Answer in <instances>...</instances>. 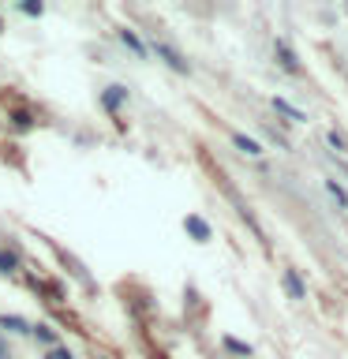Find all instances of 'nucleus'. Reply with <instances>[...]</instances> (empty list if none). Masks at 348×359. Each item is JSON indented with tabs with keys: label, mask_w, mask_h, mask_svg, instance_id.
Listing matches in <instances>:
<instances>
[{
	"label": "nucleus",
	"mask_w": 348,
	"mask_h": 359,
	"mask_svg": "<svg viewBox=\"0 0 348 359\" xmlns=\"http://www.w3.org/2000/svg\"><path fill=\"white\" fill-rule=\"evenodd\" d=\"M154 53H157V60H165L168 67H173V72H180V75H187V72H191V64H187L184 56H180V53L173 49V45L157 41V45H154Z\"/></svg>",
	"instance_id": "1"
},
{
	"label": "nucleus",
	"mask_w": 348,
	"mask_h": 359,
	"mask_svg": "<svg viewBox=\"0 0 348 359\" xmlns=\"http://www.w3.org/2000/svg\"><path fill=\"white\" fill-rule=\"evenodd\" d=\"M128 101V86H120V83H112L101 90V109L105 112H120V105Z\"/></svg>",
	"instance_id": "2"
},
{
	"label": "nucleus",
	"mask_w": 348,
	"mask_h": 359,
	"mask_svg": "<svg viewBox=\"0 0 348 359\" xmlns=\"http://www.w3.org/2000/svg\"><path fill=\"white\" fill-rule=\"evenodd\" d=\"M274 53H277V60H281V67H285V72H292V75L300 72V56L292 53V45H288L285 38H277V41H274Z\"/></svg>",
	"instance_id": "3"
},
{
	"label": "nucleus",
	"mask_w": 348,
	"mask_h": 359,
	"mask_svg": "<svg viewBox=\"0 0 348 359\" xmlns=\"http://www.w3.org/2000/svg\"><path fill=\"white\" fill-rule=\"evenodd\" d=\"M184 229L195 236L199 243H206V240H210V224L202 221V217H195V213H187V217H184Z\"/></svg>",
	"instance_id": "4"
},
{
	"label": "nucleus",
	"mask_w": 348,
	"mask_h": 359,
	"mask_svg": "<svg viewBox=\"0 0 348 359\" xmlns=\"http://www.w3.org/2000/svg\"><path fill=\"white\" fill-rule=\"evenodd\" d=\"M0 330L4 333H30V322L19 314H0Z\"/></svg>",
	"instance_id": "5"
},
{
	"label": "nucleus",
	"mask_w": 348,
	"mask_h": 359,
	"mask_svg": "<svg viewBox=\"0 0 348 359\" xmlns=\"http://www.w3.org/2000/svg\"><path fill=\"white\" fill-rule=\"evenodd\" d=\"M285 288H288L292 299H307V288H303V280H300L296 269H285Z\"/></svg>",
	"instance_id": "6"
},
{
	"label": "nucleus",
	"mask_w": 348,
	"mask_h": 359,
	"mask_svg": "<svg viewBox=\"0 0 348 359\" xmlns=\"http://www.w3.org/2000/svg\"><path fill=\"white\" fill-rule=\"evenodd\" d=\"M232 146H236V150H243L247 157H258V154H262V146H258L255 139H247L243 131H232Z\"/></svg>",
	"instance_id": "7"
},
{
	"label": "nucleus",
	"mask_w": 348,
	"mask_h": 359,
	"mask_svg": "<svg viewBox=\"0 0 348 359\" xmlns=\"http://www.w3.org/2000/svg\"><path fill=\"white\" fill-rule=\"evenodd\" d=\"M30 337H34V341H38V344H45V352L60 344V341H56V333L49 330V325H30Z\"/></svg>",
	"instance_id": "8"
},
{
	"label": "nucleus",
	"mask_w": 348,
	"mask_h": 359,
	"mask_svg": "<svg viewBox=\"0 0 348 359\" xmlns=\"http://www.w3.org/2000/svg\"><path fill=\"white\" fill-rule=\"evenodd\" d=\"M274 109L281 112V116H288L292 123H303V120H307V116H303V112H300L296 105H288V101H285V97H274Z\"/></svg>",
	"instance_id": "9"
},
{
	"label": "nucleus",
	"mask_w": 348,
	"mask_h": 359,
	"mask_svg": "<svg viewBox=\"0 0 348 359\" xmlns=\"http://www.w3.org/2000/svg\"><path fill=\"white\" fill-rule=\"evenodd\" d=\"M120 41L128 45V49H131L135 56H146V45L139 41V34H135V30H120Z\"/></svg>",
	"instance_id": "10"
},
{
	"label": "nucleus",
	"mask_w": 348,
	"mask_h": 359,
	"mask_svg": "<svg viewBox=\"0 0 348 359\" xmlns=\"http://www.w3.org/2000/svg\"><path fill=\"white\" fill-rule=\"evenodd\" d=\"M326 191H330V195L337 198V206H341V210H348V191H344L341 184H337V180H326Z\"/></svg>",
	"instance_id": "11"
},
{
	"label": "nucleus",
	"mask_w": 348,
	"mask_h": 359,
	"mask_svg": "<svg viewBox=\"0 0 348 359\" xmlns=\"http://www.w3.org/2000/svg\"><path fill=\"white\" fill-rule=\"evenodd\" d=\"M221 344H225V348H229V352H232V355H243V359H247V355H251V344H243V341H236V337H225V341H221Z\"/></svg>",
	"instance_id": "12"
},
{
	"label": "nucleus",
	"mask_w": 348,
	"mask_h": 359,
	"mask_svg": "<svg viewBox=\"0 0 348 359\" xmlns=\"http://www.w3.org/2000/svg\"><path fill=\"white\" fill-rule=\"evenodd\" d=\"M11 120H15L19 131H30V128H34V116H30L27 109H15V112H11Z\"/></svg>",
	"instance_id": "13"
},
{
	"label": "nucleus",
	"mask_w": 348,
	"mask_h": 359,
	"mask_svg": "<svg viewBox=\"0 0 348 359\" xmlns=\"http://www.w3.org/2000/svg\"><path fill=\"white\" fill-rule=\"evenodd\" d=\"M11 269H19V258L11 251H0V273H11Z\"/></svg>",
	"instance_id": "14"
},
{
	"label": "nucleus",
	"mask_w": 348,
	"mask_h": 359,
	"mask_svg": "<svg viewBox=\"0 0 348 359\" xmlns=\"http://www.w3.org/2000/svg\"><path fill=\"white\" fill-rule=\"evenodd\" d=\"M326 139H330V146H333L337 154H348V139H344V135H337V131H330V135H326Z\"/></svg>",
	"instance_id": "15"
},
{
	"label": "nucleus",
	"mask_w": 348,
	"mask_h": 359,
	"mask_svg": "<svg viewBox=\"0 0 348 359\" xmlns=\"http://www.w3.org/2000/svg\"><path fill=\"white\" fill-rule=\"evenodd\" d=\"M45 359H75V355L67 352L64 344H56V348H49V352H45Z\"/></svg>",
	"instance_id": "16"
},
{
	"label": "nucleus",
	"mask_w": 348,
	"mask_h": 359,
	"mask_svg": "<svg viewBox=\"0 0 348 359\" xmlns=\"http://www.w3.org/2000/svg\"><path fill=\"white\" fill-rule=\"evenodd\" d=\"M19 11H22V15H41L45 4H19Z\"/></svg>",
	"instance_id": "17"
},
{
	"label": "nucleus",
	"mask_w": 348,
	"mask_h": 359,
	"mask_svg": "<svg viewBox=\"0 0 348 359\" xmlns=\"http://www.w3.org/2000/svg\"><path fill=\"white\" fill-rule=\"evenodd\" d=\"M0 359H4V355H0Z\"/></svg>",
	"instance_id": "18"
}]
</instances>
